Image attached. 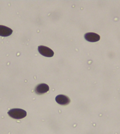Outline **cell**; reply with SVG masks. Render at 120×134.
I'll return each instance as SVG.
<instances>
[{"instance_id": "1", "label": "cell", "mask_w": 120, "mask_h": 134, "mask_svg": "<svg viewBox=\"0 0 120 134\" xmlns=\"http://www.w3.org/2000/svg\"><path fill=\"white\" fill-rule=\"evenodd\" d=\"M7 113L11 117L15 119H22L27 115L26 111L21 109H13L8 111Z\"/></svg>"}, {"instance_id": "2", "label": "cell", "mask_w": 120, "mask_h": 134, "mask_svg": "<svg viewBox=\"0 0 120 134\" xmlns=\"http://www.w3.org/2000/svg\"><path fill=\"white\" fill-rule=\"evenodd\" d=\"M38 50L40 54L46 57H52L54 54L52 50L46 46H39L38 47Z\"/></svg>"}, {"instance_id": "3", "label": "cell", "mask_w": 120, "mask_h": 134, "mask_svg": "<svg viewBox=\"0 0 120 134\" xmlns=\"http://www.w3.org/2000/svg\"><path fill=\"white\" fill-rule=\"evenodd\" d=\"M84 37L86 40L92 42H97L100 39V36L94 32H88L85 34Z\"/></svg>"}, {"instance_id": "4", "label": "cell", "mask_w": 120, "mask_h": 134, "mask_svg": "<svg viewBox=\"0 0 120 134\" xmlns=\"http://www.w3.org/2000/svg\"><path fill=\"white\" fill-rule=\"evenodd\" d=\"M49 90L48 85L45 83L40 84L36 87L35 91L36 94L41 95L46 93Z\"/></svg>"}, {"instance_id": "5", "label": "cell", "mask_w": 120, "mask_h": 134, "mask_svg": "<svg viewBox=\"0 0 120 134\" xmlns=\"http://www.w3.org/2000/svg\"><path fill=\"white\" fill-rule=\"evenodd\" d=\"M55 99L58 103L62 105H66L70 102L69 97L63 95H58L56 97Z\"/></svg>"}, {"instance_id": "6", "label": "cell", "mask_w": 120, "mask_h": 134, "mask_svg": "<svg viewBox=\"0 0 120 134\" xmlns=\"http://www.w3.org/2000/svg\"><path fill=\"white\" fill-rule=\"evenodd\" d=\"M13 32L12 29L6 26L0 25V36L7 37L11 35Z\"/></svg>"}]
</instances>
